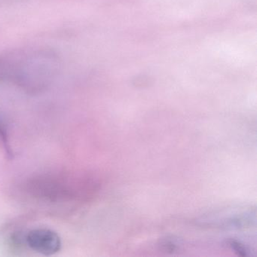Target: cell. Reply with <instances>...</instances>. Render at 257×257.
Segmentation results:
<instances>
[{
  "mask_svg": "<svg viewBox=\"0 0 257 257\" xmlns=\"http://www.w3.org/2000/svg\"><path fill=\"white\" fill-rule=\"evenodd\" d=\"M97 189L95 180L70 170H51L21 180L15 193L25 202L47 208H70L90 201Z\"/></svg>",
  "mask_w": 257,
  "mask_h": 257,
  "instance_id": "1",
  "label": "cell"
},
{
  "mask_svg": "<svg viewBox=\"0 0 257 257\" xmlns=\"http://www.w3.org/2000/svg\"><path fill=\"white\" fill-rule=\"evenodd\" d=\"M61 67V56L50 48L4 52L0 54V85H13L29 94H38L49 88Z\"/></svg>",
  "mask_w": 257,
  "mask_h": 257,
  "instance_id": "2",
  "label": "cell"
},
{
  "mask_svg": "<svg viewBox=\"0 0 257 257\" xmlns=\"http://www.w3.org/2000/svg\"><path fill=\"white\" fill-rule=\"evenodd\" d=\"M24 244L28 249L43 255H52L60 252L62 240L59 234L47 228H35L23 232Z\"/></svg>",
  "mask_w": 257,
  "mask_h": 257,
  "instance_id": "3",
  "label": "cell"
},
{
  "mask_svg": "<svg viewBox=\"0 0 257 257\" xmlns=\"http://www.w3.org/2000/svg\"><path fill=\"white\" fill-rule=\"evenodd\" d=\"M0 149H2L7 159H14V151L10 141V132L7 123L2 117H0Z\"/></svg>",
  "mask_w": 257,
  "mask_h": 257,
  "instance_id": "4",
  "label": "cell"
}]
</instances>
